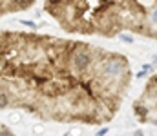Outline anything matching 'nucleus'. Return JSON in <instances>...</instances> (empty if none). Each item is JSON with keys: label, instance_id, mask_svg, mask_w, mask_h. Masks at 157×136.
<instances>
[{"label": "nucleus", "instance_id": "obj_1", "mask_svg": "<svg viewBox=\"0 0 157 136\" xmlns=\"http://www.w3.org/2000/svg\"><path fill=\"white\" fill-rule=\"evenodd\" d=\"M132 85L124 54L79 40L0 31V109L86 125L110 122Z\"/></svg>", "mask_w": 157, "mask_h": 136}, {"label": "nucleus", "instance_id": "obj_2", "mask_svg": "<svg viewBox=\"0 0 157 136\" xmlns=\"http://www.w3.org/2000/svg\"><path fill=\"white\" fill-rule=\"evenodd\" d=\"M44 11L66 33L115 38L128 31L155 38L157 0H46Z\"/></svg>", "mask_w": 157, "mask_h": 136}, {"label": "nucleus", "instance_id": "obj_5", "mask_svg": "<svg viewBox=\"0 0 157 136\" xmlns=\"http://www.w3.org/2000/svg\"><path fill=\"white\" fill-rule=\"evenodd\" d=\"M0 133H6V134H11V131L8 127H4V125H0Z\"/></svg>", "mask_w": 157, "mask_h": 136}, {"label": "nucleus", "instance_id": "obj_4", "mask_svg": "<svg viewBox=\"0 0 157 136\" xmlns=\"http://www.w3.org/2000/svg\"><path fill=\"white\" fill-rule=\"evenodd\" d=\"M37 0H0V16L29 9Z\"/></svg>", "mask_w": 157, "mask_h": 136}, {"label": "nucleus", "instance_id": "obj_3", "mask_svg": "<svg viewBox=\"0 0 157 136\" xmlns=\"http://www.w3.org/2000/svg\"><path fill=\"white\" fill-rule=\"evenodd\" d=\"M155 84H157V80L155 76H152L144 89V94L133 104V113L137 114L139 122H142V124H146V122L155 124V98H157Z\"/></svg>", "mask_w": 157, "mask_h": 136}]
</instances>
